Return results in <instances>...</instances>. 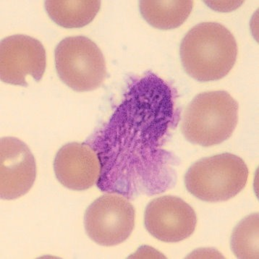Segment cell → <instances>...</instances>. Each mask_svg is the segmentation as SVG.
Masks as SVG:
<instances>
[{
  "instance_id": "obj_10",
  "label": "cell",
  "mask_w": 259,
  "mask_h": 259,
  "mask_svg": "<svg viewBox=\"0 0 259 259\" xmlns=\"http://www.w3.org/2000/svg\"><path fill=\"white\" fill-rule=\"evenodd\" d=\"M54 169L62 186L72 191H83L98 182L101 163L89 144L70 143L57 152Z\"/></svg>"
},
{
  "instance_id": "obj_7",
  "label": "cell",
  "mask_w": 259,
  "mask_h": 259,
  "mask_svg": "<svg viewBox=\"0 0 259 259\" xmlns=\"http://www.w3.org/2000/svg\"><path fill=\"white\" fill-rule=\"evenodd\" d=\"M46 69V51L41 42L26 35H14L2 40L0 78L11 85L28 87V75L39 82Z\"/></svg>"
},
{
  "instance_id": "obj_11",
  "label": "cell",
  "mask_w": 259,
  "mask_h": 259,
  "mask_svg": "<svg viewBox=\"0 0 259 259\" xmlns=\"http://www.w3.org/2000/svg\"><path fill=\"white\" fill-rule=\"evenodd\" d=\"M194 2L144 0L139 3L141 16L149 24L160 30L178 28L188 19Z\"/></svg>"
},
{
  "instance_id": "obj_5",
  "label": "cell",
  "mask_w": 259,
  "mask_h": 259,
  "mask_svg": "<svg viewBox=\"0 0 259 259\" xmlns=\"http://www.w3.org/2000/svg\"><path fill=\"white\" fill-rule=\"evenodd\" d=\"M55 57L59 77L75 92L95 90L107 78L103 54L87 37L64 38L55 49Z\"/></svg>"
},
{
  "instance_id": "obj_4",
  "label": "cell",
  "mask_w": 259,
  "mask_h": 259,
  "mask_svg": "<svg viewBox=\"0 0 259 259\" xmlns=\"http://www.w3.org/2000/svg\"><path fill=\"white\" fill-rule=\"evenodd\" d=\"M248 169L236 155L224 153L203 158L187 171L185 185L193 196L206 202H223L240 193L246 186Z\"/></svg>"
},
{
  "instance_id": "obj_2",
  "label": "cell",
  "mask_w": 259,
  "mask_h": 259,
  "mask_svg": "<svg viewBox=\"0 0 259 259\" xmlns=\"http://www.w3.org/2000/svg\"><path fill=\"white\" fill-rule=\"evenodd\" d=\"M236 40L226 27L206 22L192 28L181 42V58L185 71L200 82L226 76L238 57Z\"/></svg>"
},
{
  "instance_id": "obj_1",
  "label": "cell",
  "mask_w": 259,
  "mask_h": 259,
  "mask_svg": "<svg viewBox=\"0 0 259 259\" xmlns=\"http://www.w3.org/2000/svg\"><path fill=\"white\" fill-rule=\"evenodd\" d=\"M178 114L164 80L151 72L134 80L108 122L85 143L100 161L99 189L130 199L174 187L175 161L164 146Z\"/></svg>"
},
{
  "instance_id": "obj_9",
  "label": "cell",
  "mask_w": 259,
  "mask_h": 259,
  "mask_svg": "<svg viewBox=\"0 0 259 259\" xmlns=\"http://www.w3.org/2000/svg\"><path fill=\"white\" fill-rule=\"evenodd\" d=\"M2 199L14 200L26 195L36 178L34 156L23 141L6 137L0 142Z\"/></svg>"
},
{
  "instance_id": "obj_3",
  "label": "cell",
  "mask_w": 259,
  "mask_h": 259,
  "mask_svg": "<svg viewBox=\"0 0 259 259\" xmlns=\"http://www.w3.org/2000/svg\"><path fill=\"white\" fill-rule=\"evenodd\" d=\"M239 104L225 91L198 94L187 107L181 131L192 144L209 147L233 135L238 122Z\"/></svg>"
},
{
  "instance_id": "obj_12",
  "label": "cell",
  "mask_w": 259,
  "mask_h": 259,
  "mask_svg": "<svg viewBox=\"0 0 259 259\" xmlns=\"http://www.w3.org/2000/svg\"><path fill=\"white\" fill-rule=\"evenodd\" d=\"M101 8L99 0H49L45 8L50 18L66 28H82L93 21Z\"/></svg>"
},
{
  "instance_id": "obj_8",
  "label": "cell",
  "mask_w": 259,
  "mask_h": 259,
  "mask_svg": "<svg viewBox=\"0 0 259 259\" xmlns=\"http://www.w3.org/2000/svg\"><path fill=\"white\" fill-rule=\"evenodd\" d=\"M144 224L154 238L165 243H178L194 233L197 218L193 208L181 198L164 196L147 205Z\"/></svg>"
},
{
  "instance_id": "obj_13",
  "label": "cell",
  "mask_w": 259,
  "mask_h": 259,
  "mask_svg": "<svg viewBox=\"0 0 259 259\" xmlns=\"http://www.w3.org/2000/svg\"><path fill=\"white\" fill-rule=\"evenodd\" d=\"M258 213L244 218L234 229L230 246L235 256L242 259H258Z\"/></svg>"
},
{
  "instance_id": "obj_6",
  "label": "cell",
  "mask_w": 259,
  "mask_h": 259,
  "mask_svg": "<svg viewBox=\"0 0 259 259\" xmlns=\"http://www.w3.org/2000/svg\"><path fill=\"white\" fill-rule=\"evenodd\" d=\"M136 211L128 198L107 193L97 198L85 211L84 227L89 238L102 246L125 241L135 227Z\"/></svg>"
}]
</instances>
